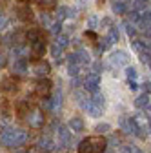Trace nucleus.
Masks as SVG:
<instances>
[{
    "instance_id": "1",
    "label": "nucleus",
    "mask_w": 151,
    "mask_h": 153,
    "mask_svg": "<svg viewBox=\"0 0 151 153\" xmlns=\"http://www.w3.org/2000/svg\"><path fill=\"white\" fill-rule=\"evenodd\" d=\"M107 148V140L102 135L87 137L78 144V153H104Z\"/></svg>"
},
{
    "instance_id": "2",
    "label": "nucleus",
    "mask_w": 151,
    "mask_h": 153,
    "mask_svg": "<svg viewBox=\"0 0 151 153\" xmlns=\"http://www.w3.org/2000/svg\"><path fill=\"white\" fill-rule=\"evenodd\" d=\"M27 140V133L24 129H6L0 135V142L4 146H22Z\"/></svg>"
},
{
    "instance_id": "3",
    "label": "nucleus",
    "mask_w": 151,
    "mask_h": 153,
    "mask_svg": "<svg viewBox=\"0 0 151 153\" xmlns=\"http://www.w3.org/2000/svg\"><path fill=\"white\" fill-rule=\"evenodd\" d=\"M29 49H31V59L33 60H40V56H44V53H46V38L44 36H40L38 40H35V42H31L29 44Z\"/></svg>"
},
{
    "instance_id": "4",
    "label": "nucleus",
    "mask_w": 151,
    "mask_h": 153,
    "mask_svg": "<svg viewBox=\"0 0 151 153\" xmlns=\"http://www.w3.org/2000/svg\"><path fill=\"white\" fill-rule=\"evenodd\" d=\"M102 109H104V95H100V93H97L95 97L91 99V106H89V113H91V117H98V115L102 113Z\"/></svg>"
},
{
    "instance_id": "5",
    "label": "nucleus",
    "mask_w": 151,
    "mask_h": 153,
    "mask_svg": "<svg viewBox=\"0 0 151 153\" xmlns=\"http://www.w3.org/2000/svg\"><path fill=\"white\" fill-rule=\"evenodd\" d=\"M29 117H27V122H29V126L31 128H35V129H38V128H42L44 126V113L40 111V109H31L29 113Z\"/></svg>"
},
{
    "instance_id": "6",
    "label": "nucleus",
    "mask_w": 151,
    "mask_h": 153,
    "mask_svg": "<svg viewBox=\"0 0 151 153\" xmlns=\"http://www.w3.org/2000/svg\"><path fill=\"white\" fill-rule=\"evenodd\" d=\"M51 80L49 79H38L36 80V86H35V91H36V95L38 97H42V99H47V95L51 93Z\"/></svg>"
},
{
    "instance_id": "7",
    "label": "nucleus",
    "mask_w": 151,
    "mask_h": 153,
    "mask_svg": "<svg viewBox=\"0 0 151 153\" xmlns=\"http://www.w3.org/2000/svg\"><path fill=\"white\" fill-rule=\"evenodd\" d=\"M98 84H100V75L98 73H89L84 80V88L86 91H97L98 89Z\"/></svg>"
},
{
    "instance_id": "8",
    "label": "nucleus",
    "mask_w": 151,
    "mask_h": 153,
    "mask_svg": "<svg viewBox=\"0 0 151 153\" xmlns=\"http://www.w3.org/2000/svg\"><path fill=\"white\" fill-rule=\"evenodd\" d=\"M69 139H71V131L67 128H64V126H58V129H56V144L58 146H67Z\"/></svg>"
},
{
    "instance_id": "9",
    "label": "nucleus",
    "mask_w": 151,
    "mask_h": 153,
    "mask_svg": "<svg viewBox=\"0 0 151 153\" xmlns=\"http://www.w3.org/2000/svg\"><path fill=\"white\" fill-rule=\"evenodd\" d=\"M33 71L36 73V75H40L42 79L51 71V66H49V62H46V60H33Z\"/></svg>"
},
{
    "instance_id": "10",
    "label": "nucleus",
    "mask_w": 151,
    "mask_h": 153,
    "mask_svg": "<svg viewBox=\"0 0 151 153\" xmlns=\"http://www.w3.org/2000/svg\"><path fill=\"white\" fill-rule=\"evenodd\" d=\"M111 62L117 64V66H126L129 62V56L126 55V51H115L111 55Z\"/></svg>"
},
{
    "instance_id": "11",
    "label": "nucleus",
    "mask_w": 151,
    "mask_h": 153,
    "mask_svg": "<svg viewBox=\"0 0 151 153\" xmlns=\"http://www.w3.org/2000/svg\"><path fill=\"white\" fill-rule=\"evenodd\" d=\"M16 16L20 18V20L27 22V20H31V18H33V11H31V7L27 4H24V6H20V7L16 9Z\"/></svg>"
},
{
    "instance_id": "12",
    "label": "nucleus",
    "mask_w": 151,
    "mask_h": 153,
    "mask_svg": "<svg viewBox=\"0 0 151 153\" xmlns=\"http://www.w3.org/2000/svg\"><path fill=\"white\" fill-rule=\"evenodd\" d=\"M67 126H69V131H75V133L84 131V120H82L80 117H73Z\"/></svg>"
},
{
    "instance_id": "13",
    "label": "nucleus",
    "mask_w": 151,
    "mask_h": 153,
    "mask_svg": "<svg viewBox=\"0 0 151 153\" xmlns=\"http://www.w3.org/2000/svg\"><path fill=\"white\" fill-rule=\"evenodd\" d=\"M75 99L78 100V104H80L84 109H89V106H91V99L87 97L86 93H82V91H77V93H75Z\"/></svg>"
},
{
    "instance_id": "14",
    "label": "nucleus",
    "mask_w": 151,
    "mask_h": 153,
    "mask_svg": "<svg viewBox=\"0 0 151 153\" xmlns=\"http://www.w3.org/2000/svg\"><path fill=\"white\" fill-rule=\"evenodd\" d=\"M13 71L18 73V75L26 73V71H27V62H26L24 59H16V60L13 62Z\"/></svg>"
},
{
    "instance_id": "15",
    "label": "nucleus",
    "mask_w": 151,
    "mask_h": 153,
    "mask_svg": "<svg viewBox=\"0 0 151 153\" xmlns=\"http://www.w3.org/2000/svg\"><path fill=\"white\" fill-rule=\"evenodd\" d=\"M38 7L42 11H55L56 9V0H38Z\"/></svg>"
},
{
    "instance_id": "16",
    "label": "nucleus",
    "mask_w": 151,
    "mask_h": 153,
    "mask_svg": "<svg viewBox=\"0 0 151 153\" xmlns=\"http://www.w3.org/2000/svg\"><path fill=\"white\" fill-rule=\"evenodd\" d=\"M2 89L4 91H11V89H16V80L13 76H7V79L2 80Z\"/></svg>"
},
{
    "instance_id": "17",
    "label": "nucleus",
    "mask_w": 151,
    "mask_h": 153,
    "mask_svg": "<svg viewBox=\"0 0 151 153\" xmlns=\"http://www.w3.org/2000/svg\"><path fill=\"white\" fill-rule=\"evenodd\" d=\"M135 106H137V108H147V106H149V95H147V93L140 95V97L135 100Z\"/></svg>"
},
{
    "instance_id": "18",
    "label": "nucleus",
    "mask_w": 151,
    "mask_h": 153,
    "mask_svg": "<svg viewBox=\"0 0 151 153\" xmlns=\"http://www.w3.org/2000/svg\"><path fill=\"white\" fill-rule=\"evenodd\" d=\"M56 46H58L60 49H66L67 46H69V38L66 36V35H58V36H56V42H55Z\"/></svg>"
},
{
    "instance_id": "19",
    "label": "nucleus",
    "mask_w": 151,
    "mask_h": 153,
    "mask_svg": "<svg viewBox=\"0 0 151 153\" xmlns=\"http://www.w3.org/2000/svg\"><path fill=\"white\" fill-rule=\"evenodd\" d=\"M51 148H53V142H51V139H49V137H44V139H40L38 149H46V151H49Z\"/></svg>"
},
{
    "instance_id": "20",
    "label": "nucleus",
    "mask_w": 151,
    "mask_h": 153,
    "mask_svg": "<svg viewBox=\"0 0 151 153\" xmlns=\"http://www.w3.org/2000/svg\"><path fill=\"white\" fill-rule=\"evenodd\" d=\"M113 11H115L117 15H124V13H127V7H126L124 2H115L113 4Z\"/></svg>"
},
{
    "instance_id": "21",
    "label": "nucleus",
    "mask_w": 151,
    "mask_h": 153,
    "mask_svg": "<svg viewBox=\"0 0 151 153\" xmlns=\"http://www.w3.org/2000/svg\"><path fill=\"white\" fill-rule=\"evenodd\" d=\"M77 59H78V64H80V66H82V64H89V53H86V51L82 49V51L77 53Z\"/></svg>"
},
{
    "instance_id": "22",
    "label": "nucleus",
    "mask_w": 151,
    "mask_h": 153,
    "mask_svg": "<svg viewBox=\"0 0 151 153\" xmlns=\"http://www.w3.org/2000/svg\"><path fill=\"white\" fill-rule=\"evenodd\" d=\"M131 46H133V49L138 51V53L146 51V42H142V40H131Z\"/></svg>"
},
{
    "instance_id": "23",
    "label": "nucleus",
    "mask_w": 151,
    "mask_h": 153,
    "mask_svg": "<svg viewBox=\"0 0 151 153\" xmlns=\"http://www.w3.org/2000/svg\"><path fill=\"white\" fill-rule=\"evenodd\" d=\"M107 40H109L111 44L118 40V29H117V27H111V29H109V33H107Z\"/></svg>"
},
{
    "instance_id": "24",
    "label": "nucleus",
    "mask_w": 151,
    "mask_h": 153,
    "mask_svg": "<svg viewBox=\"0 0 151 153\" xmlns=\"http://www.w3.org/2000/svg\"><path fill=\"white\" fill-rule=\"evenodd\" d=\"M62 51H64V49H60V48L56 46V44H53V46H51V53H53V56H55L56 60H58L60 56H62Z\"/></svg>"
},
{
    "instance_id": "25",
    "label": "nucleus",
    "mask_w": 151,
    "mask_h": 153,
    "mask_svg": "<svg viewBox=\"0 0 151 153\" xmlns=\"http://www.w3.org/2000/svg\"><path fill=\"white\" fill-rule=\"evenodd\" d=\"M126 75H127L129 80H135V79H137V69H135V68H127V69H126Z\"/></svg>"
},
{
    "instance_id": "26",
    "label": "nucleus",
    "mask_w": 151,
    "mask_h": 153,
    "mask_svg": "<svg viewBox=\"0 0 151 153\" xmlns=\"http://www.w3.org/2000/svg\"><path fill=\"white\" fill-rule=\"evenodd\" d=\"M56 16H58V20H62V18H66V16H67V7H66V6L58 7V11H56Z\"/></svg>"
},
{
    "instance_id": "27",
    "label": "nucleus",
    "mask_w": 151,
    "mask_h": 153,
    "mask_svg": "<svg viewBox=\"0 0 151 153\" xmlns=\"http://www.w3.org/2000/svg\"><path fill=\"white\" fill-rule=\"evenodd\" d=\"M78 69H80L78 64H69V75L71 76H77L78 75Z\"/></svg>"
},
{
    "instance_id": "28",
    "label": "nucleus",
    "mask_w": 151,
    "mask_h": 153,
    "mask_svg": "<svg viewBox=\"0 0 151 153\" xmlns=\"http://www.w3.org/2000/svg\"><path fill=\"white\" fill-rule=\"evenodd\" d=\"M42 24H44L46 27H51V26H53V22H51V18L47 16V13H42Z\"/></svg>"
},
{
    "instance_id": "29",
    "label": "nucleus",
    "mask_w": 151,
    "mask_h": 153,
    "mask_svg": "<svg viewBox=\"0 0 151 153\" xmlns=\"http://www.w3.org/2000/svg\"><path fill=\"white\" fill-rule=\"evenodd\" d=\"M84 36H86V38H89V40H98L97 33H95V31H91V29H89V31H86V33H84Z\"/></svg>"
},
{
    "instance_id": "30",
    "label": "nucleus",
    "mask_w": 151,
    "mask_h": 153,
    "mask_svg": "<svg viewBox=\"0 0 151 153\" xmlns=\"http://www.w3.org/2000/svg\"><path fill=\"white\" fill-rule=\"evenodd\" d=\"M124 151L126 153H142L137 146H124Z\"/></svg>"
},
{
    "instance_id": "31",
    "label": "nucleus",
    "mask_w": 151,
    "mask_h": 153,
    "mask_svg": "<svg viewBox=\"0 0 151 153\" xmlns=\"http://www.w3.org/2000/svg\"><path fill=\"white\" fill-rule=\"evenodd\" d=\"M126 31H127V35H129V36H135V35H137L135 26H131V24H126Z\"/></svg>"
},
{
    "instance_id": "32",
    "label": "nucleus",
    "mask_w": 151,
    "mask_h": 153,
    "mask_svg": "<svg viewBox=\"0 0 151 153\" xmlns=\"http://www.w3.org/2000/svg\"><path fill=\"white\" fill-rule=\"evenodd\" d=\"M95 129H97L98 133H106V131H109V124H98Z\"/></svg>"
},
{
    "instance_id": "33",
    "label": "nucleus",
    "mask_w": 151,
    "mask_h": 153,
    "mask_svg": "<svg viewBox=\"0 0 151 153\" xmlns=\"http://www.w3.org/2000/svg\"><path fill=\"white\" fill-rule=\"evenodd\" d=\"M51 31H53L56 36H58V35H60V22H55V24L51 26Z\"/></svg>"
},
{
    "instance_id": "34",
    "label": "nucleus",
    "mask_w": 151,
    "mask_h": 153,
    "mask_svg": "<svg viewBox=\"0 0 151 153\" xmlns=\"http://www.w3.org/2000/svg\"><path fill=\"white\" fill-rule=\"evenodd\" d=\"M87 24H89V27L93 29V27L97 26V18H95V16H89V20H87Z\"/></svg>"
},
{
    "instance_id": "35",
    "label": "nucleus",
    "mask_w": 151,
    "mask_h": 153,
    "mask_svg": "<svg viewBox=\"0 0 151 153\" xmlns=\"http://www.w3.org/2000/svg\"><path fill=\"white\" fill-rule=\"evenodd\" d=\"M6 24H7V20H6V16H2V15H0V31H2V29L6 27Z\"/></svg>"
},
{
    "instance_id": "36",
    "label": "nucleus",
    "mask_w": 151,
    "mask_h": 153,
    "mask_svg": "<svg viewBox=\"0 0 151 153\" xmlns=\"http://www.w3.org/2000/svg\"><path fill=\"white\" fill-rule=\"evenodd\" d=\"M6 62H7L6 55H4V53H0V68H4V66H6Z\"/></svg>"
},
{
    "instance_id": "37",
    "label": "nucleus",
    "mask_w": 151,
    "mask_h": 153,
    "mask_svg": "<svg viewBox=\"0 0 151 153\" xmlns=\"http://www.w3.org/2000/svg\"><path fill=\"white\" fill-rule=\"evenodd\" d=\"M142 60H144V62H147V66L151 68V55H147V56L144 55V56H142Z\"/></svg>"
},
{
    "instance_id": "38",
    "label": "nucleus",
    "mask_w": 151,
    "mask_h": 153,
    "mask_svg": "<svg viewBox=\"0 0 151 153\" xmlns=\"http://www.w3.org/2000/svg\"><path fill=\"white\" fill-rule=\"evenodd\" d=\"M129 89H137V82L135 80H129Z\"/></svg>"
},
{
    "instance_id": "39",
    "label": "nucleus",
    "mask_w": 151,
    "mask_h": 153,
    "mask_svg": "<svg viewBox=\"0 0 151 153\" xmlns=\"http://www.w3.org/2000/svg\"><path fill=\"white\" fill-rule=\"evenodd\" d=\"M144 88H146V91H151V82H146Z\"/></svg>"
},
{
    "instance_id": "40",
    "label": "nucleus",
    "mask_w": 151,
    "mask_h": 153,
    "mask_svg": "<svg viewBox=\"0 0 151 153\" xmlns=\"http://www.w3.org/2000/svg\"><path fill=\"white\" fill-rule=\"evenodd\" d=\"M27 153H40V151H38V148H31Z\"/></svg>"
},
{
    "instance_id": "41",
    "label": "nucleus",
    "mask_w": 151,
    "mask_h": 153,
    "mask_svg": "<svg viewBox=\"0 0 151 153\" xmlns=\"http://www.w3.org/2000/svg\"><path fill=\"white\" fill-rule=\"evenodd\" d=\"M102 24H104V26H107V24H111V20H109V18H104V20H102Z\"/></svg>"
},
{
    "instance_id": "42",
    "label": "nucleus",
    "mask_w": 151,
    "mask_h": 153,
    "mask_svg": "<svg viewBox=\"0 0 151 153\" xmlns=\"http://www.w3.org/2000/svg\"><path fill=\"white\" fill-rule=\"evenodd\" d=\"M16 2H20V4H27V2H31V0H16Z\"/></svg>"
},
{
    "instance_id": "43",
    "label": "nucleus",
    "mask_w": 151,
    "mask_h": 153,
    "mask_svg": "<svg viewBox=\"0 0 151 153\" xmlns=\"http://www.w3.org/2000/svg\"><path fill=\"white\" fill-rule=\"evenodd\" d=\"M147 113H149V115H151V106H147Z\"/></svg>"
},
{
    "instance_id": "44",
    "label": "nucleus",
    "mask_w": 151,
    "mask_h": 153,
    "mask_svg": "<svg viewBox=\"0 0 151 153\" xmlns=\"http://www.w3.org/2000/svg\"><path fill=\"white\" fill-rule=\"evenodd\" d=\"M140 2H147V0H140Z\"/></svg>"
}]
</instances>
